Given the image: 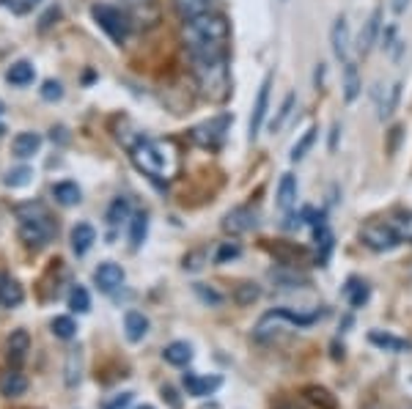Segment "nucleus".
Wrapping results in <instances>:
<instances>
[{"label":"nucleus","instance_id":"nucleus-35","mask_svg":"<svg viewBox=\"0 0 412 409\" xmlns=\"http://www.w3.org/2000/svg\"><path fill=\"white\" fill-rule=\"evenodd\" d=\"M316 132L319 129H308L297 143H294V148H291V163H300L305 154L310 151V146H313V141H316Z\"/></svg>","mask_w":412,"mask_h":409},{"label":"nucleus","instance_id":"nucleus-33","mask_svg":"<svg viewBox=\"0 0 412 409\" xmlns=\"http://www.w3.org/2000/svg\"><path fill=\"white\" fill-rule=\"evenodd\" d=\"M259 297H261V288L256 286V283H239V286H237V291H234V300H237V305H253Z\"/></svg>","mask_w":412,"mask_h":409},{"label":"nucleus","instance_id":"nucleus-18","mask_svg":"<svg viewBox=\"0 0 412 409\" xmlns=\"http://www.w3.org/2000/svg\"><path fill=\"white\" fill-rule=\"evenodd\" d=\"M94 242H97V231H94V225L77 223L75 228H72V250H75L77 256H85Z\"/></svg>","mask_w":412,"mask_h":409},{"label":"nucleus","instance_id":"nucleus-17","mask_svg":"<svg viewBox=\"0 0 412 409\" xmlns=\"http://www.w3.org/2000/svg\"><path fill=\"white\" fill-rule=\"evenodd\" d=\"M11 148H14V154H17L20 160H31L33 154H39L41 135H39V132H20V135L14 138Z\"/></svg>","mask_w":412,"mask_h":409},{"label":"nucleus","instance_id":"nucleus-12","mask_svg":"<svg viewBox=\"0 0 412 409\" xmlns=\"http://www.w3.org/2000/svg\"><path fill=\"white\" fill-rule=\"evenodd\" d=\"M330 41H332V53L338 61H352L349 58V50H352V36H349V22L347 17H338L332 31H330Z\"/></svg>","mask_w":412,"mask_h":409},{"label":"nucleus","instance_id":"nucleus-34","mask_svg":"<svg viewBox=\"0 0 412 409\" xmlns=\"http://www.w3.org/2000/svg\"><path fill=\"white\" fill-rule=\"evenodd\" d=\"M69 307H72L75 313H88V310H91V297H88V291L82 286L72 288V294H69Z\"/></svg>","mask_w":412,"mask_h":409},{"label":"nucleus","instance_id":"nucleus-29","mask_svg":"<svg viewBox=\"0 0 412 409\" xmlns=\"http://www.w3.org/2000/svg\"><path fill=\"white\" fill-rule=\"evenodd\" d=\"M360 94V77H357V66L354 61H347L344 63V97L347 102H354Z\"/></svg>","mask_w":412,"mask_h":409},{"label":"nucleus","instance_id":"nucleus-4","mask_svg":"<svg viewBox=\"0 0 412 409\" xmlns=\"http://www.w3.org/2000/svg\"><path fill=\"white\" fill-rule=\"evenodd\" d=\"M17 220H20L22 242H25V245H31V247L47 245V242L55 236V231H58L55 220L50 217V212H47L41 204L20 206V209H17Z\"/></svg>","mask_w":412,"mask_h":409},{"label":"nucleus","instance_id":"nucleus-48","mask_svg":"<svg viewBox=\"0 0 412 409\" xmlns=\"http://www.w3.org/2000/svg\"><path fill=\"white\" fill-rule=\"evenodd\" d=\"M399 135H401V126L393 129V141H391V151H396V143H399Z\"/></svg>","mask_w":412,"mask_h":409},{"label":"nucleus","instance_id":"nucleus-2","mask_svg":"<svg viewBox=\"0 0 412 409\" xmlns=\"http://www.w3.org/2000/svg\"><path fill=\"white\" fill-rule=\"evenodd\" d=\"M129 157L138 170H143L146 176L160 179V182H170L179 170V154H176L173 143H168V141L138 138L129 146Z\"/></svg>","mask_w":412,"mask_h":409},{"label":"nucleus","instance_id":"nucleus-49","mask_svg":"<svg viewBox=\"0 0 412 409\" xmlns=\"http://www.w3.org/2000/svg\"><path fill=\"white\" fill-rule=\"evenodd\" d=\"M201 409H220L217 404H206V407H201Z\"/></svg>","mask_w":412,"mask_h":409},{"label":"nucleus","instance_id":"nucleus-27","mask_svg":"<svg viewBox=\"0 0 412 409\" xmlns=\"http://www.w3.org/2000/svg\"><path fill=\"white\" fill-rule=\"evenodd\" d=\"M126 217H129V198H124V195L113 198L110 206H107V212H104V220H107V225H110V228H116V225H121Z\"/></svg>","mask_w":412,"mask_h":409},{"label":"nucleus","instance_id":"nucleus-10","mask_svg":"<svg viewBox=\"0 0 412 409\" xmlns=\"http://www.w3.org/2000/svg\"><path fill=\"white\" fill-rule=\"evenodd\" d=\"M269 88H272V77H264L261 88H259V97H256V104H253V116H250V141L259 138L261 126H264V119H267V107H269Z\"/></svg>","mask_w":412,"mask_h":409},{"label":"nucleus","instance_id":"nucleus-36","mask_svg":"<svg viewBox=\"0 0 412 409\" xmlns=\"http://www.w3.org/2000/svg\"><path fill=\"white\" fill-rule=\"evenodd\" d=\"M53 332L58 335V338H63V341H69V338H75V332H77V325L69 319V316H55L53 319Z\"/></svg>","mask_w":412,"mask_h":409},{"label":"nucleus","instance_id":"nucleus-7","mask_svg":"<svg viewBox=\"0 0 412 409\" xmlns=\"http://www.w3.org/2000/svg\"><path fill=\"white\" fill-rule=\"evenodd\" d=\"M360 239H363V245L371 247V250H376V253H391V250H396V247L401 245V234L396 231V225L393 223L363 225Z\"/></svg>","mask_w":412,"mask_h":409},{"label":"nucleus","instance_id":"nucleus-50","mask_svg":"<svg viewBox=\"0 0 412 409\" xmlns=\"http://www.w3.org/2000/svg\"><path fill=\"white\" fill-rule=\"evenodd\" d=\"M33 3H39V0H25V9H28V6H33Z\"/></svg>","mask_w":412,"mask_h":409},{"label":"nucleus","instance_id":"nucleus-23","mask_svg":"<svg viewBox=\"0 0 412 409\" xmlns=\"http://www.w3.org/2000/svg\"><path fill=\"white\" fill-rule=\"evenodd\" d=\"M371 297V288L363 283V280H357V278H349L347 280V286H344V300L349 302L352 307H363L369 302Z\"/></svg>","mask_w":412,"mask_h":409},{"label":"nucleus","instance_id":"nucleus-5","mask_svg":"<svg viewBox=\"0 0 412 409\" xmlns=\"http://www.w3.org/2000/svg\"><path fill=\"white\" fill-rule=\"evenodd\" d=\"M193 72L198 77L201 91L209 97H226L228 88V66L226 55H201L193 58Z\"/></svg>","mask_w":412,"mask_h":409},{"label":"nucleus","instance_id":"nucleus-22","mask_svg":"<svg viewBox=\"0 0 412 409\" xmlns=\"http://www.w3.org/2000/svg\"><path fill=\"white\" fill-rule=\"evenodd\" d=\"M28 390V379L22 376L20 371H6V373H0V393L6 396V398H17Z\"/></svg>","mask_w":412,"mask_h":409},{"label":"nucleus","instance_id":"nucleus-25","mask_svg":"<svg viewBox=\"0 0 412 409\" xmlns=\"http://www.w3.org/2000/svg\"><path fill=\"white\" fill-rule=\"evenodd\" d=\"M33 77H36V69H33V63L28 61L11 63L9 72H6V80L11 85H28V82H33Z\"/></svg>","mask_w":412,"mask_h":409},{"label":"nucleus","instance_id":"nucleus-53","mask_svg":"<svg viewBox=\"0 0 412 409\" xmlns=\"http://www.w3.org/2000/svg\"><path fill=\"white\" fill-rule=\"evenodd\" d=\"M141 409H151V407H141Z\"/></svg>","mask_w":412,"mask_h":409},{"label":"nucleus","instance_id":"nucleus-16","mask_svg":"<svg viewBox=\"0 0 412 409\" xmlns=\"http://www.w3.org/2000/svg\"><path fill=\"white\" fill-rule=\"evenodd\" d=\"M22 300H25V291H22L20 283L14 278H9V275H0V305L17 307L22 305Z\"/></svg>","mask_w":412,"mask_h":409},{"label":"nucleus","instance_id":"nucleus-42","mask_svg":"<svg viewBox=\"0 0 412 409\" xmlns=\"http://www.w3.org/2000/svg\"><path fill=\"white\" fill-rule=\"evenodd\" d=\"M61 97H63V85L58 80H47L41 85V99L55 102V99H61Z\"/></svg>","mask_w":412,"mask_h":409},{"label":"nucleus","instance_id":"nucleus-15","mask_svg":"<svg viewBox=\"0 0 412 409\" xmlns=\"http://www.w3.org/2000/svg\"><path fill=\"white\" fill-rule=\"evenodd\" d=\"M369 341L374 344V347L385 349V351H393V354H401V351H410L412 349L410 341L396 338V335H391V332H382V329H371Z\"/></svg>","mask_w":412,"mask_h":409},{"label":"nucleus","instance_id":"nucleus-40","mask_svg":"<svg viewBox=\"0 0 412 409\" xmlns=\"http://www.w3.org/2000/svg\"><path fill=\"white\" fill-rule=\"evenodd\" d=\"M291 107H294V94H288L286 99H283V104H281V110H278V119L269 124V129L272 132H278L281 126H283V121H286L288 116H291Z\"/></svg>","mask_w":412,"mask_h":409},{"label":"nucleus","instance_id":"nucleus-9","mask_svg":"<svg viewBox=\"0 0 412 409\" xmlns=\"http://www.w3.org/2000/svg\"><path fill=\"white\" fill-rule=\"evenodd\" d=\"M259 225V212L250 209V206H239V209H231L223 220V228L228 234H247Z\"/></svg>","mask_w":412,"mask_h":409},{"label":"nucleus","instance_id":"nucleus-47","mask_svg":"<svg viewBox=\"0 0 412 409\" xmlns=\"http://www.w3.org/2000/svg\"><path fill=\"white\" fill-rule=\"evenodd\" d=\"M163 396H168V401H170V407H179V401L173 398L176 393H173V390H170V388H165V390H163Z\"/></svg>","mask_w":412,"mask_h":409},{"label":"nucleus","instance_id":"nucleus-14","mask_svg":"<svg viewBox=\"0 0 412 409\" xmlns=\"http://www.w3.org/2000/svg\"><path fill=\"white\" fill-rule=\"evenodd\" d=\"M223 385L220 376H201V373H185V390L195 398H204V396H212L215 390Z\"/></svg>","mask_w":412,"mask_h":409},{"label":"nucleus","instance_id":"nucleus-28","mask_svg":"<svg viewBox=\"0 0 412 409\" xmlns=\"http://www.w3.org/2000/svg\"><path fill=\"white\" fill-rule=\"evenodd\" d=\"M313 239H316V247H319V261L325 264L330 258V250H332V231L327 228L325 220L313 225Z\"/></svg>","mask_w":412,"mask_h":409},{"label":"nucleus","instance_id":"nucleus-46","mask_svg":"<svg viewBox=\"0 0 412 409\" xmlns=\"http://www.w3.org/2000/svg\"><path fill=\"white\" fill-rule=\"evenodd\" d=\"M407 6H410V0H393V11H396V14H401Z\"/></svg>","mask_w":412,"mask_h":409},{"label":"nucleus","instance_id":"nucleus-11","mask_svg":"<svg viewBox=\"0 0 412 409\" xmlns=\"http://www.w3.org/2000/svg\"><path fill=\"white\" fill-rule=\"evenodd\" d=\"M124 278H126L124 269L119 264H113V261H104V264H99L94 269V283L104 294H113L119 286H124Z\"/></svg>","mask_w":412,"mask_h":409},{"label":"nucleus","instance_id":"nucleus-26","mask_svg":"<svg viewBox=\"0 0 412 409\" xmlns=\"http://www.w3.org/2000/svg\"><path fill=\"white\" fill-rule=\"evenodd\" d=\"M80 195H82L80 187L75 185V182H58V185H53V198L61 206L80 204Z\"/></svg>","mask_w":412,"mask_h":409},{"label":"nucleus","instance_id":"nucleus-8","mask_svg":"<svg viewBox=\"0 0 412 409\" xmlns=\"http://www.w3.org/2000/svg\"><path fill=\"white\" fill-rule=\"evenodd\" d=\"M226 129H228V116H217V119H209L201 126H195L193 129V138H195V143L206 146V148H217V146L223 143V138H226Z\"/></svg>","mask_w":412,"mask_h":409},{"label":"nucleus","instance_id":"nucleus-21","mask_svg":"<svg viewBox=\"0 0 412 409\" xmlns=\"http://www.w3.org/2000/svg\"><path fill=\"white\" fill-rule=\"evenodd\" d=\"M28 351H31V335H28V329H14L11 338H9V360L14 366H20Z\"/></svg>","mask_w":412,"mask_h":409},{"label":"nucleus","instance_id":"nucleus-32","mask_svg":"<svg viewBox=\"0 0 412 409\" xmlns=\"http://www.w3.org/2000/svg\"><path fill=\"white\" fill-rule=\"evenodd\" d=\"M401 99V82H393L391 88H388V97L382 99L379 104V121H385V119H391L393 110H396V104Z\"/></svg>","mask_w":412,"mask_h":409},{"label":"nucleus","instance_id":"nucleus-39","mask_svg":"<svg viewBox=\"0 0 412 409\" xmlns=\"http://www.w3.org/2000/svg\"><path fill=\"white\" fill-rule=\"evenodd\" d=\"M31 176H33V170L31 168H14V170H9L6 173V185L9 187H22V185H28L31 182Z\"/></svg>","mask_w":412,"mask_h":409},{"label":"nucleus","instance_id":"nucleus-41","mask_svg":"<svg viewBox=\"0 0 412 409\" xmlns=\"http://www.w3.org/2000/svg\"><path fill=\"white\" fill-rule=\"evenodd\" d=\"M75 366L80 371V351H69V363H66V385H77L80 382V373H75Z\"/></svg>","mask_w":412,"mask_h":409},{"label":"nucleus","instance_id":"nucleus-43","mask_svg":"<svg viewBox=\"0 0 412 409\" xmlns=\"http://www.w3.org/2000/svg\"><path fill=\"white\" fill-rule=\"evenodd\" d=\"M393 225H396V231L401 234V239L412 242V214H399Z\"/></svg>","mask_w":412,"mask_h":409},{"label":"nucleus","instance_id":"nucleus-30","mask_svg":"<svg viewBox=\"0 0 412 409\" xmlns=\"http://www.w3.org/2000/svg\"><path fill=\"white\" fill-rule=\"evenodd\" d=\"M176 3V11L185 17V20H193V17H201L212 9V0H173Z\"/></svg>","mask_w":412,"mask_h":409},{"label":"nucleus","instance_id":"nucleus-45","mask_svg":"<svg viewBox=\"0 0 412 409\" xmlns=\"http://www.w3.org/2000/svg\"><path fill=\"white\" fill-rule=\"evenodd\" d=\"M195 291H198V294H201V297H204L206 302H212V305H220V302H223V297H220V294H217V291H212V288H209V291H206L204 286H195Z\"/></svg>","mask_w":412,"mask_h":409},{"label":"nucleus","instance_id":"nucleus-51","mask_svg":"<svg viewBox=\"0 0 412 409\" xmlns=\"http://www.w3.org/2000/svg\"><path fill=\"white\" fill-rule=\"evenodd\" d=\"M126 3H143V0H126Z\"/></svg>","mask_w":412,"mask_h":409},{"label":"nucleus","instance_id":"nucleus-19","mask_svg":"<svg viewBox=\"0 0 412 409\" xmlns=\"http://www.w3.org/2000/svg\"><path fill=\"white\" fill-rule=\"evenodd\" d=\"M278 206L286 214L297 206V179L291 173H283L281 176V185H278Z\"/></svg>","mask_w":412,"mask_h":409},{"label":"nucleus","instance_id":"nucleus-37","mask_svg":"<svg viewBox=\"0 0 412 409\" xmlns=\"http://www.w3.org/2000/svg\"><path fill=\"white\" fill-rule=\"evenodd\" d=\"M305 396H308L316 407H322V409H335L338 407V404H335V398L330 396L327 390H322V388H308L305 390Z\"/></svg>","mask_w":412,"mask_h":409},{"label":"nucleus","instance_id":"nucleus-24","mask_svg":"<svg viewBox=\"0 0 412 409\" xmlns=\"http://www.w3.org/2000/svg\"><path fill=\"white\" fill-rule=\"evenodd\" d=\"M163 357L165 363H170V366H187L193 360V347L185 344V341H173V344L165 347Z\"/></svg>","mask_w":412,"mask_h":409},{"label":"nucleus","instance_id":"nucleus-44","mask_svg":"<svg viewBox=\"0 0 412 409\" xmlns=\"http://www.w3.org/2000/svg\"><path fill=\"white\" fill-rule=\"evenodd\" d=\"M132 404V393H119L113 401H104L102 409H126Z\"/></svg>","mask_w":412,"mask_h":409},{"label":"nucleus","instance_id":"nucleus-13","mask_svg":"<svg viewBox=\"0 0 412 409\" xmlns=\"http://www.w3.org/2000/svg\"><path fill=\"white\" fill-rule=\"evenodd\" d=\"M379 31H382V11H379V9H374V11H371V17L363 22V28H360V36H357V50H360L363 55H369L371 47L376 44Z\"/></svg>","mask_w":412,"mask_h":409},{"label":"nucleus","instance_id":"nucleus-1","mask_svg":"<svg viewBox=\"0 0 412 409\" xmlns=\"http://www.w3.org/2000/svg\"><path fill=\"white\" fill-rule=\"evenodd\" d=\"M182 39L190 53V58H201V55H226L228 41V22L220 14L206 11L201 17H193L185 22Z\"/></svg>","mask_w":412,"mask_h":409},{"label":"nucleus","instance_id":"nucleus-52","mask_svg":"<svg viewBox=\"0 0 412 409\" xmlns=\"http://www.w3.org/2000/svg\"><path fill=\"white\" fill-rule=\"evenodd\" d=\"M0 113H3V104H0Z\"/></svg>","mask_w":412,"mask_h":409},{"label":"nucleus","instance_id":"nucleus-38","mask_svg":"<svg viewBox=\"0 0 412 409\" xmlns=\"http://www.w3.org/2000/svg\"><path fill=\"white\" fill-rule=\"evenodd\" d=\"M239 253H242V247L237 245V242H223V245L217 247V253H215V264L234 261V258H239Z\"/></svg>","mask_w":412,"mask_h":409},{"label":"nucleus","instance_id":"nucleus-31","mask_svg":"<svg viewBox=\"0 0 412 409\" xmlns=\"http://www.w3.org/2000/svg\"><path fill=\"white\" fill-rule=\"evenodd\" d=\"M146 234H148V214L146 212H138L132 217V225H129V242H132V247L143 245Z\"/></svg>","mask_w":412,"mask_h":409},{"label":"nucleus","instance_id":"nucleus-3","mask_svg":"<svg viewBox=\"0 0 412 409\" xmlns=\"http://www.w3.org/2000/svg\"><path fill=\"white\" fill-rule=\"evenodd\" d=\"M316 319H319V313H294L288 307H275V310H269L259 319V325L253 327V338L259 344H272V341L283 338L288 332H294V329L310 327Z\"/></svg>","mask_w":412,"mask_h":409},{"label":"nucleus","instance_id":"nucleus-20","mask_svg":"<svg viewBox=\"0 0 412 409\" xmlns=\"http://www.w3.org/2000/svg\"><path fill=\"white\" fill-rule=\"evenodd\" d=\"M124 329H126V338L132 344H138V341H143L146 332H148V319H146L141 310H129L124 316Z\"/></svg>","mask_w":412,"mask_h":409},{"label":"nucleus","instance_id":"nucleus-6","mask_svg":"<svg viewBox=\"0 0 412 409\" xmlns=\"http://www.w3.org/2000/svg\"><path fill=\"white\" fill-rule=\"evenodd\" d=\"M91 14H94L97 25H99V28H102L104 33H107L113 41H119V44H121V41L129 36V17L124 14L121 9L107 6V3H99V6H94V9H91Z\"/></svg>","mask_w":412,"mask_h":409}]
</instances>
